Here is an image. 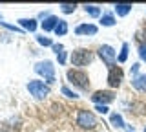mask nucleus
Wrapping results in <instances>:
<instances>
[{"instance_id": "5701e85b", "label": "nucleus", "mask_w": 146, "mask_h": 132, "mask_svg": "<svg viewBox=\"0 0 146 132\" xmlns=\"http://www.w3.org/2000/svg\"><path fill=\"white\" fill-rule=\"evenodd\" d=\"M57 59H58V64H66V52H58L57 53Z\"/></svg>"}, {"instance_id": "bb28decb", "label": "nucleus", "mask_w": 146, "mask_h": 132, "mask_svg": "<svg viewBox=\"0 0 146 132\" xmlns=\"http://www.w3.org/2000/svg\"><path fill=\"white\" fill-rule=\"evenodd\" d=\"M53 50H55V53H58V52L64 50V46H62V44H53Z\"/></svg>"}, {"instance_id": "20e7f679", "label": "nucleus", "mask_w": 146, "mask_h": 132, "mask_svg": "<svg viewBox=\"0 0 146 132\" xmlns=\"http://www.w3.org/2000/svg\"><path fill=\"white\" fill-rule=\"evenodd\" d=\"M27 90H29V94L33 95L35 99H44L49 95V84L44 83V81L40 79H33L27 83Z\"/></svg>"}, {"instance_id": "c85d7f7f", "label": "nucleus", "mask_w": 146, "mask_h": 132, "mask_svg": "<svg viewBox=\"0 0 146 132\" xmlns=\"http://www.w3.org/2000/svg\"><path fill=\"white\" fill-rule=\"evenodd\" d=\"M144 132H146V127H144Z\"/></svg>"}, {"instance_id": "ddd939ff", "label": "nucleus", "mask_w": 146, "mask_h": 132, "mask_svg": "<svg viewBox=\"0 0 146 132\" xmlns=\"http://www.w3.org/2000/svg\"><path fill=\"white\" fill-rule=\"evenodd\" d=\"M110 123H111L115 129H122V127H126V123H124V119H122V116H121V114H117V112L110 116Z\"/></svg>"}, {"instance_id": "f8f14e48", "label": "nucleus", "mask_w": 146, "mask_h": 132, "mask_svg": "<svg viewBox=\"0 0 146 132\" xmlns=\"http://www.w3.org/2000/svg\"><path fill=\"white\" fill-rule=\"evenodd\" d=\"M18 24L22 26V29H24V31H31V33H35L36 28H38V24H36L35 19H20V20H18Z\"/></svg>"}, {"instance_id": "a211bd4d", "label": "nucleus", "mask_w": 146, "mask_h": 132, "mask_svg": "<svg viewBox=\"0 0 146 132\" xmlns=\"http://www.w3.org/2000/svg\"><path fill=\"white\" fill-rule=\"evenodd\" d=\"M128 50H130V44H128V42H122L121 53H119V57H117L119 62H126V59H128Z\"/></svg>"}, {"instance_id": "f3484780", "label": "nucleus", "mask_w": 146, "mask_h": 132, "mask_svg": "<svg viewBox=\"0 0 146 132\" xmlns=\"http://www.w3.org/2000/svg\"><path fill=\"white\" fill-rule=\"evenodd\" d=\"M84 11L88 13L90 17H95V19L100 17V7L99 6H93V4H86V6H84Z\"/></svg>"}, {"instance_id": "b1692460", "label": "nucleus", "mask_w": 146, "mask_h": 132, "mask_svg": "<svg viewBox=\"0 0 146 132\" xmlns=\"http://www.w3.org/2000/svg\"><path fill=\"white\" fill-rule=\"evenodd\" d=\"M95 110H97L99 114H108V105H97Z\"/></svg>"}, {"instance_id": "9d476101", "label": "nucleus", "mask_w": 146, "mask_h": 132, "mask_svg": "<svg viewBox=\"0 0 146 132\" xmlns=\"http://www.w3.org/2000/svg\"><path fill=\"white\" fill-rule=\"evenodd\" d=\"M131 86L139 92H146V74H139L131 79Z\"/></svg>"}, {"instance_id": "39448f33", "label": "nucleus", "mask_w": 146, "mask_h": 132, "mask_svg": "<svg viewBox=\"0 0 146 132\" xmlns=\"http://www.w3.org/2000/svg\"><path fill=\"white\" fill-rule=\"evenodd\" d=\"M35 72L38 75H42L48 84H53L55 83V66H53L51 61H40V62H36V64H35Z\"/></svg>"}, {"instance_id": "cd10ccee", "label": "nucleus", "mask_w": 146, "mask_h": 132, "mask_svg": "<svg viewBox=\"0 0 146 132\" xmlns=\"http://www.w3.org/2000/svg\"><path fill=\"white\" fill-rule=\"evenodd\" d=\"M0 132H9V130H6V129H0Z\"/></svg>"}, {"instance_id": "0eeeda50", "label": "nucleus", "mask_w": 146, "mask_h": 132, "mask_svg": "<svg viewBox=\"0 0 146 132\" xmlns=\"http://www.w3.org/2000/svg\"><path fill=\"white\" fill-rule=\"evenodd\" d=\"M124 81V72H122L121 66H111L108 72V84L110 88H119Z\"/></svg>"}, {"instance_id": "f257e3e1", "label": "nucleus", "mask_w": 146, "mask_h": 132, "mask_svg": "<svg viewBox=\"0 0 146 132\" xmlns=\"http://www.w3.org/2000/svg\"><path fill=\"white\" fill-rule=\"evenodd\" d=\"M66 77H68V81H70L73 86H77L79 90H88L90 88V77L84 70L71 68V70L66 72Z\"/></svg>"}, {"instance_id": "f03ea898", "label": "nucleus", "mask_w": 146, "mask_h": 132, "mask_svg": "<svg viewBox=\"0 0 146 132\" xmlns=\"http://www.w3.org/2000/svg\"><path fill=\"white\" fill-rule=\"evenodd\" d=\"M77 125L80 129H86V130H93L97 127V117L91 110H86V108H80L77 112Z\"/></svg>"}, {"instance_id": "a878e982", "label": "nucleus", "mask_w": 146, "mask_h": 132, "mask_svg": "<svg viewBox=\"0 0 146 132\" xmlns=\"http://www.w3.org/2000/svg\"><path fill=\"white\" fill-rule=\"evenodd\" d=\"M139 62H135V64H131V68H130V72H131V74H133V77L137 75V72H139Z\"/></svg>"}, {"instance_id": "412c9836", "label": "nucleus", "mask_w": 146, "mask_h": 132, "mask_svg": "<svg viewBox=\"0 0 146 132\" xmlns=\"http://www.w3.org/2000/svg\"><path fill=\"white\" fill-rule=\"evenodd\" d=\"M36 42H38L40 46H53L51 39H49V37H44V35H42V37H36Z\"/></svg>"}, {"instance_id": "6e6552de", "label": "nucleus", "mask_w": 146, "mask_h": 132, "mask_svg": "<svg viewBox=\"0 0 146 132\" xmlns=\"http://www.w3.org/2000/svg\"><path fill=\"white\" fill-rule=\"evenodd\" d=\"M115 99V94L110 92V90H97L93 95H91V101L95 105H108Z\"/></svg>"}, {"instance_id": "aec40b11", "label": "nucleus", "mask_w": 146, "mask_h": 132, "mask_svg": "<svg viewBox=\"0 0 146 132\" xmlns=\"http://www.w3.org/2000/svg\"><path fill=\"white\" fill-rule=\"evenodd\" d=\"M58 7L62 9V13H68V15H70V13H73L77 9V4H60Z\"/></svg>"}, {"instance_id": "9b49d317", "label": "nucleus", "mask_w": 146, "mask_h": 132, "mask_svg": "<svg viewBox=\"0 0 146 132\" xmlns=\"http://www.w3.org/2000/svg\"><path fill=\"white\" fill-rule=\"evenodd\" d=\"M58 20H60V19H57L55 15L46 17L44 22H42V29H44V31H55V28H57V24H58Z\"/></svg>"}, {"instance_id": "4be33fe9", "label": "nucleus", "mask_w": 146, "mask_h": 132, "mask_svg": "<svg viewBox=\"0 0 146 132\" xmlns=\"http://www.w3.org/2000/svg\"><path fill=\"white\" fill-rule=\"evenodd\" d=\"M139 57H141V61L146 62V42H141L139 44Z\"/></svg>"}, {"instance_id": "6ab92c4d", "label": "nucleus", "mask_w": 146, "mask_h": 132, "mask_svg": "<svg viewBox=\"0 0 146 132\" xmlns=\"http://www.w3.org/2000/svg\"><path fill=\"white\" fill-rule=\"evenodd\" d=\"M60 92H62V95H66V97H70V99H79V94H77L75 90H71L70 86H62Z\"/></svg>"}, {"instance_id": "7ed1b4c3", "label": "nucleus", "mask_w": 146, "mask_h": 132, "mask_svg": "<svg viewBox=\"0 0 146 132\" xmlns=\"http://www.w3.org/2000/svg\"><path fill=\"white\" fill-rule=\"evenodd\" d=\"M70 59H71L73 66H88V64H91V61H93V52H90V50H86V48L73 50Z\"/></svg>"}, {"instance_id": "dca6fc26", "label": "nucleus", "mask_w": 146, "mask_h": 132, "mask_svg": "<svg viewBox=\"0 0 146 132\" xmlns=\"http://www.w3.org/2000/svg\"><path fill=\"white\" fill-rule=\"evenodd\" d=\"M55 33H57L58 37H64V35L68 33V22L64 20V19H60V20H58L57 28H55Z\"/></svg>"}, {"instance_id": "423d86ee", "label": "nucleus", "mask_w": 146, "mask_h": 132, "mask_svg": "<svg viewBox=\"0 0 146 132\" xmlns=\"http://www.w3.org/2000/svg\"><path fill=\"white\" fill-rule=\"evenodd\" d=\"M97 53H99V57H100V61L104 62L106 66H115V59H117V53H115V50H113L110 44H102V46H99L97 50Z\"/></svg>"}, {"instance_id": "4468645a", "label": "nucleus", "mask_w": 146, "mask_h": 132, "mask_svg": "<svg viewBox=\"0 0 146 132\" xmlns=\"http://www.w3.org/2000/svg\"><path fill=\"white\" fill-rule=\"evenodd\" d=\"M113 7H115V13L119 17H126L131 11V4H115Z\"/></svg>"}, {"instance_id": "393cba45", "label": "nucleus", "mask_w": 146, "mask_h": 132, "mask_svg": "<svg viewBox=\"0 0 146 132\" xmlns=\"http://www.w3.org/2000/svg\"><path fill=\"white\" fill-rule=\"evenodd\" d=\"M0 26H4V28H7L11 31H22L20 28H17V26H13V24H7V22H0Z\"/></svg>"}, {"instance_id": "1a4fd4ad", "label": "nucleus", "mask_w": 146, "mask_h": 132, "mask_svg": "<svg viewBox=\"0 0 146 132\" xmlns=\"http://www.w3.org/2000/svg\"><path fill=\"white\" fill-rule=\"evenodd\" d=\"M97 31H99V28L95 24H80V26H77L75 28V33L77 35H97Z\"/></svg>"}, {"instance_id": "2eb2a0df", "label": "nucleus", "mask_w": 146, "mask_h": 132, "mask_svg": "<svg viewBox=\"0 0 146 132\" xmlns=\"http://www.w3.org/2000/svg\"><path fill=\"white\" fill-rule=\"evenodd\" d=\"M115 17L111 15V13H104L102 17H100V24L104 26V28H111V26H115Z\"/></svg>"}]
</instances>
